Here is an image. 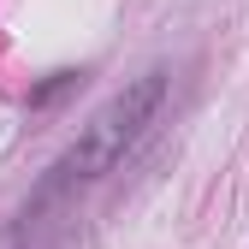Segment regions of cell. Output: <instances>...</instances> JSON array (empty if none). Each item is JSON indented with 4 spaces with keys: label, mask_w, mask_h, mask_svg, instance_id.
<instances>
[{
    "label": "cell",
    "mask_w": 249,
    "mask_h": 249,
    "mask_svg": "<svg viewBox=\"0 0 249 249\" xmlns=\"http://www.w3.org/2000/svg\"><path fill=\"white\" fill-rule=\"evenodd\" d=\"M0 249H18V226H12V231H0Z\"/></svg>",
    "instance_id": "cell-3"
},
{
    "label": "cell",
    "mask_w": 249,
    "mask_h": 249,
    "mask_svg": "<svg viewBox=\"0 0 249 249\" xmlns=\"http://www.w3.org/2000/svg\"><path fill=\"white\" fill-rule=\"evenodd\" d=\"M166 89H172V71L166 66H148L137 77H124V89H113V95L77 124V137L53 154V166L42 172L36 196L24 202V220L42 213V208H53V202H66V196H77V190H89V184H101L107 172H119L124 154H131L148 137V124L160 119Z\"/></svg>",
    "instance_id": "cell-1"
},
{
    "label": "cell",
    "mask_w": 249,
    "mask_h": 249,
    "mask_svg": "<svg viewBox=\"0 0 249 249\" xmlns=\"http://www.w3.org/2000/svg\"><path fill=\"white\" fill-rule=\"evenodd\" d=\"M71 83H77V71H53V77H48L42 89H30V107H48L53 95H66V89H71Z\"/></svg>",
    "instance_id": "cell-2"
}]
</instances>
